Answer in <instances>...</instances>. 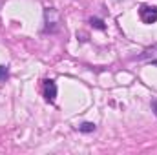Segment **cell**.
<instances>
[{"label":"cell","mask_w":157,"mask_h":155,"mask_svg":"<svg viewBox=\"0 0 157 155\" xmlns=\"http://www.w3.org/2000/svg\"><path fill=\"white\" fill-rule=\"evenodd\" d=\"M44 97L48 102H55L57 99V84L55 80H44Z\"/></svg>","instance_id":"7a4b0ae2"},{"label":"cell","mask_w":157,"mask_h":155,"mask_svg":"<svg viewBox=\"0 0 157 155\" xmlns=\"http://www.w3.org/2000/svg\"><path fill=\"white\" fill-rule=\"evenodd\" d=\"M91 24H93V26H95V28H99V29H102V28H104V24H102V22H101V20H97V18H95V20H93V18H91Z\"/></svg>","instance_id":"5b68a950"},{"label":"cell","mask_w":157,"mask_h":155,"mask_svg":"<svg viewBox=\"0 0 157 155\" xmlns=\"http://www.w3.org/2000/svg\"><path fill=\"white\" fill-rule=\"evenodd\" d=\"M139 18H141L144 24H154V22H157V6L143 4V6L139 7Z\"/></svg>","instance_id":"6da1fadb"},{"label":"cell","mask_w":157,"mask_h":155,"mask_svg":"<svg viewBox=\"0 0 157 155\" xmlns=\"http://www.w3.org/2000/svg\"><path fill=\"white\" fill-rule=\"evenodd\" d=\"M152 106H154V110H155V113H157V100H154V102H152Z\"/></svg>","instance_id":"8992f818"},{"label":"cell","mask_w":157,"mask_h":155,"mask_svg":"<svg viewBox=\"0 0 157 155\" xmlns=\"http://www.w3.org/2000/svg\"><path fill=\"white\" fill-rule=\"evenodd\" d=\"M154 64H155V66H157V60H154Z\"/></svg>","instance_id":"52a82bcc"},{"label":"cell","mask_w":157,"mask_h":155,"mask_svg":"<svg viewBox=\"0 0 157 155\" xmlns=\"http://www.w3.org/2000/svg\"><path fill=\"white\" fill-rule=\"evenodd\" d=\"M78 130H80V131H84V133H90V131H93V130H95V124H93V122H84V124H80V126H78Z\"/></svg>","instance_id":"3957f363"},{"label":"cell","mask_w":157,"mask_h":155,"mask_svg":"<svg viewBox=\"0 0 157 155\" xmlns=\"http://www.w3.org/2000/svg\"><path fill=\"white\" fill-rule=\"evenodd\" d=\"M9 77V70H7V66H0V82H6Z\"/></svg>","instance_id":"277c9868"}]
</instances>
